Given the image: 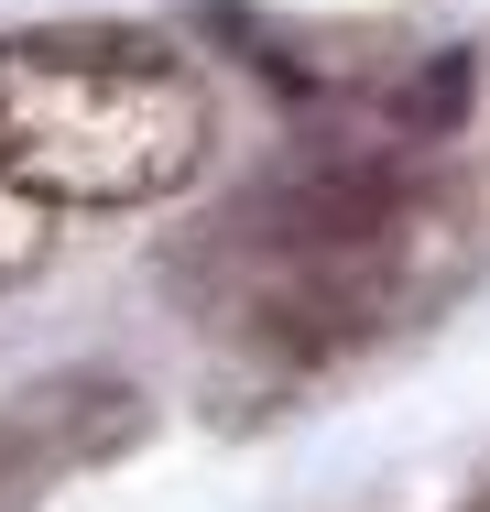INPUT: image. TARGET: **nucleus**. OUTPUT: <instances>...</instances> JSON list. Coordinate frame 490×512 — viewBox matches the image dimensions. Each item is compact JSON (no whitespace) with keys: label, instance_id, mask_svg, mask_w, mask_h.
Listing matches in <instances>:
<instances>
[{"label":"nucleus","instance_id":"f257e3e1","mask_svg":"<svg viewBox=\"0 0 490 512\" xmlns=\"http://www.w3.org/2000/svg\"><path fill=\"white\" fill-rule=\"evenodd\" d=\"M436 251H447V207L414 175L316 164L273 197H251L196 251V295H207V327L240 338L262 371H316L425 306L447 284Z\"/></svg>","mask_w":490,"mask_h":512},{"label":"nucleus","instance_id":"f03ea898","mask_svg":"<svg viewBox=\"0 0 490 512\" xmlns=\"http://www.w3.org/2000/svg\"><path fill=\"white\" fill-rule=\"evenodd\" d=\"M218 109L153 33H11L0 44V175L66 229L164 207L207 175Z\"/></svg>","mask_w":490,"mask_h":512},{"label":"nucleus","instance_id":"7ed1b4c3","mask_svg":"<svg viewBox=\"0 0 490 512\" xmlns=\"http://www.w3.org/2000/svg\"><path fill=\"white\" fill-rule=\"evenodd\" d=\"M66 240H77V229H66L55 207H44V197H22V186L0 175V295H11V284H33V273L66 251Z\"/></svg>","mask_w":490,"mask_h":512},{"label":"nucleus","instance_id":"20e7f679","mask_svg":"<svg viewBox=\"0 0 490 512\" xmlns=\"http://www.w3.org/2000/svg\"><path fill=\"white\" fill-rule=\"evenodd\" d=\"M469 512H490V491H480V502H469Z\"/></svg>","mask_w":490,"mask_h":512}]
</instances>
